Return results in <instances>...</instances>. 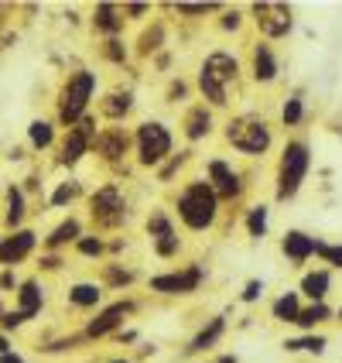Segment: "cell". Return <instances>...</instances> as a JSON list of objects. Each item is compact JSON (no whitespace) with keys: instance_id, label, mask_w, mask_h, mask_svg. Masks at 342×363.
<instances>
[{"instance_id":"6da1fadb","label":"cell","mask_w":342,"mask_h":363,"mask_svg":"<svg viewBox=\"0 0 342 363\" xmlns=\"http://www.w3.org/2000/svg\"><path fill=\"white\" fill-rule=\"evenodd\" d=\"M178 216L188 230H209L220 216V199L205 179L188 182L178 196Z\"/></svg>"},{"instance_id":"7a4b0ae2","label":"cell","mask_w":342,"mask_h":363,"mask_svg":"<svg viewBox=\"0 0 342 363\" xmlns=\"http://www.w3.org/2000/svg\"><path fill=\"white\" fill-rule=\"evenodd\" d=\"M236 76H240L236 59H233L229 52H212L199 69L202 96L212 103V106H226V103H229V86L236 82Z\"/></svg>"},{"instance_id":"3957f363","label":"cell","mask_w":342,"mask_h":363,"mask_svg":"<svg viewBox=\"0 0 342 363\" xmlns=\"http://www.w3.org/2000/svg\"><path fill=\"white\" fill-rule=\"evenodd\" d=\"M226 141L233 144L240 155L257 158V155H263L274 144V134H270V123L263 121V117L243 113V117H233V121L226 123Z\"/></svg>"},{"instance_id":"277c9868","label":"cell","mask_w":342,"mask_h":363,"mask_svg":"<svg viewBox=\"0 0 342 363\" xmlns=\"http://www.w3.org/2000/svg\"><path fill=\"white\" fill-rule=\"evenodd\" d=\"M93 93H96V72H89V69L72 72L59 93V121L65 127L79 123L86 117V106L93 100Z\"/></svg>"},{"instance_id":"5b68a950","label":"cell","mask_w":342,"mask_h":363,"mask_svg":"<svg viewBox=\"0 0 342 363\" xmlns=\"http://www.w3.org/2000/svg\"><path fill=\"white\" fill-rule=\"evenodd\" d=\"M312 168V155H308V144L304 141H287L278 164V199L287 202L302 192V182Z\"/></svg>"},{"instance_id":"8992f818","label":"cell","mask_w":342,"mask_h":363,"mask_svg":"<svg viewBox=\"0 0 342 363\" xmlns=\"http://www.w3.org/2000/svg\"><path fill=\"white\" fill-rule=\"evenodd\" d=\"M171 134H168V127L158 121H147L137 127V158L141 164L147 168H154V164H161L171 158Z\"/></svg>"},{"instance_id":"52a82bcc","label":"cell","mask_w":342,"mask_h":363,"mask_svg":"<svg viewBox=\"0 0 342 363\" xmlns=\"http://www.w3.org/2000/svg\"><path fill=\"white\" fill-rule=\"evenodd\" d=\"M89 213H93V223L103 226V230H113L127 220V199L117 185H103L96 189V196L89 199Z\"/></svg>"},{"instance_id":"ba28073f","label":"cell","mask_w":342,"mask_h":363,"mask_svg":"<svg viewBox=\"0 0 342 363\" xmlns=\"http://www.w3.org/2000/svg\"><path fill=\"white\" fill-rule=\"evenodd\" d=\"M253 21H257L261 35H267V38H287L291 28H295L291 7L287 4H270V0L253 4Z\"/></svg>"},{"instance_id":"9c48e42d","label":"cell","mask_w":342,"mask_h":363,"mask_svg":"<svg viewBox=\"0 0 342 363\" xmlns=\"http://www.w3.org/2000/svg\"><path fill=\"white\" fill-rule=\"evenodd\" d=\"M93 141H96V123H93V117H82L79 123H72V127H69V134H65V141H62L59 162L62 164L82 162V155H89V151H93Z\"/></svg>"},{"instance_id":"30bf717a","label":"cell","mask_w":342,"mask_h":363,"mask_svg":"<svg viewBox=\"0 0 342 363\" xmlns=\"http://www.w3.org/2000/svg\"><path fill=\"white\" fill-rule=\"evenodd\" d=\"M202 278H205V271L192 264V267H185V271H171V274L151 278V291H158V295H192L202 284Z\"/></svg>"},{"instance_id":"8fae6325","label":"cell","mask_w":342,"mask_h":363,"mask_svg":"<svg viewBox=\"0 0 342 363\" xmlns=\"http://www.w3.org/2000/svg\"><path fill=\"white\" fill-rule=\"evenodd\" d=\"M209 185H212V192H216V199H236L243 192V182L240 175L229 168L226 162H209Z\"/></svg>"},{"instance_id":"7c38bea8","label":"cell","mask_w":342,"mask_h":363,"mask_svg":"<svg viewBox=\"0 0 342 363\" xmlns=\"http://www.w3.org/2000/svg\"><path fill=\"white\" fill-rule=\"evenodd\" d=\"M35 243H38V237H35L31 230H14L11 237L0 240V264H7V267L21 264L31 250H35Z\"/></svg>"},{"instance_id":"4fadbf2b","label":"cell","mask_w":342,"mask_h":363,"mask_svg":"<svg viewBox=\"0 0 342 363\" xmlns=\"http://www.w3.org/2000/svg\"><path fill=\"white\" fill-rule=\"evenodd\" d=\"M130 312H134V302H117V305H110V308H103L100 315L86 325V336H89V340H100V336H106V333L120 329L123 319H127Z\"/></svg>"},{"instance_id":"5bb4252c","label":"cell","mask_w":342,"mask_h":363,"mask_svg":"<svg viewBox=\"0 0 342 363\" xmlns=\"http://www.w3.org/2000/svg\"><path fill=\"white\" fill-rule=\"evenodd\" d=\"M93 147L100 151L106 162H120L123 155H127V147H130V134H127L123 127H106V130L96 134Z\"/></svg>"},{"instance_id":"9a60e30c","label":"cell","mask_w":342,"mask_h":363,"mask_svg":"<svg viewBox=\"0 0 342 363\" xmlns=\"http://www.w3.org/2000/svg\"><path fill=\"white\" fill-rule=\"evenodd\" d=\"M281 250L295 264H304L308 257H315L319 240H315V237H308V233H302V230H287V233H284V240H281Z\"/></svg>"},{"instance_id":"2e32d148","label":"cell","mask_w":342,"mask_h":363,"mask_svg":"<svg viewBox=\"0 0 342 363\" xmlns=\"http://www.w3.org/2000/svg\"><path fill=\"white\" fill-rule=\"evenodd\" d=\"M123 11L117 4H96V11H93V28L103 31V35H110V38H117L123 31Z\"/></svg>"},{"instance_id":"e0dca14e","label":"cell","mask_w":342,"mask_h":363,"mask_svg":"<svg viewBox=\"0 0 342 363\" xmlns=\"http://www.w3.org/2000/svg\"><path fill=\"white\" fill-rule=\"evenodd\" d=\"M41 305H45V295H41V284L38 281H24L21 284V291H18V312L21 319L28 323V319H35L41 312Z\"/></svg>"},{"instance_id":"ac0fdd59","label":"cell","mask_w":342,"mask_h":363,"mask_svg":"<svg viewBox=\"0 0 342 363\" xmlns=\"http://www.w3.org/2000/svg\"><path fill=\"white\" fill-rule=\"evenodd\" d=\"M278 59H274V52H270V45H253V79L257 82H274L278 79Z\"/></svg>"},{"instance_id":"d6986e66","label":"cell","mask_w":342,"mask_h":363,"mask_svg":"<svg viewBox=\"0 0 342 363\" xmlns=\"http://www.w3.org/2000/svg\"><path fill=\"white\" fill-rule=\"evenodd\" d=\"M100 110H103L106 121H123V117L134 110V93H130V89L120 93V89H117V93H110V96L100 103Z\"/></svg>"},{"instance_id":"ffe728a7","label":"cell","mask_w":342,"mask_h":363,"mask_svg":"<svg viewBox=\"0 0 342 363\" xmlns=\"http://www.w3.org/2000/svg\"><path fill=\"white\" fill-rule=\"evenodd\" d=\"M209 130H212L209 110H205V106H192V110L185 113V138H188V141H202Z\"/></svg>"},{"instance_id":"44dd1931","label":"cell","mask_w":342,"mask_h":363,"mask_svg":"<svg viewBox=\"0 0 342 363\" xmlns=\"http://www.w3.org/2000/svg\"><path fill=\"white\" fill-rule=\"evenodd\" d=\"M79 237H82V223L79 220H65L52 230V237L45 240V247H48V250H59V247H65V243H76Z\"/></svg>"},{"instance_id":"7402d4cb","label":"cell","mask_w":342,"mask_h":363,"mask_svg":"<svg viewBox=\"0 0 342 363\" xmlns=\"http://www.w3.org/2000/svg\"><path fill=\"white\" fill-rule=\"evenodd\" d=\"M329 284H332V278H329V271H308L302 278V291L312 298V302H325V295H329Z\"/></svg>"},{"instance_id":"603a6c76","label":"cell","mask_w":342,"mask_h":363,"mask_svg":"<svg viewBox=\"0 0 342 363\" xmlns=\"http://www.w3.org/2000/svg\"><path fill=\"white\" fill-rule=\"evenodd\" d=\"M222 333H226V319H222V315H216V319H209V325L202 329L195 340H192V346H188V350H195V353H199V350H209V346H216L222 340Z\"/></svg>"},{"instance_id":"cb8c5ba5","label":"cell","mask_w":342,"mask_h":363,"mask_svg":"<svg viewBox=\"0 0 342 363\" xmlns=\"http://www.w3.org/2000/svg\"><path fill=\"white\" fill-rule=\"evenodd\" d=\"M103 298V291H100V284H89V281H82L76 284L72 291H69V302L76 305V308H96Z\"/></svg>"},{"instance_id":"d4e9b609","label":"cell","mask_w":342,"mask_h":363,"mask_svg":"<svg viewBox=\"0 0 342 363\" xmlns=\"http://www.w3.org/2000/svg\"><path fill=\"white\" fill-rule=\"evenodd\" d=\"M329 319H332V308H329L325 302H312L308 308H302V312H298V319H295V323L302 325V329H315V325L329 323Z\"/></svg>"},{"instance_id":"484cf974","label":"cell","mask_w":342,"mask_h":363,"mask_svg":"<svg viewBox=\"0 0 342 363\" xmlns=\"http://www.w3.org/2000/svg\"><path fill=\"white\" fill-rule=\"evenodd\" d=\"M24 213H28V209H24V192H21L18 185H11V189H7V226L18 230L21 220H24Z\"/></svg>"},{"instance_id":"4316f807","label":"cell","mask_w":342,"mask_h":363,"mask_svg":"<svg viewBox=\"0 0 342 363\" xmlns=\"http://www.w3.org/2000/svg\"><path fill=\"white\" fill-rule=\"evenodd\" d=\"M298 312H302V305H298V291H287V295H281V298L274 302V319H281V323H295V319H298Z\"/></svg>"},{"instance_id":"83f0119b","label":"cell","mask_w":342,"mask_h":363,"mask_svg":"<svg viewBox=\"0 0 342 363\" xmlns=\"http://www.w3.org/2000/svg\"><path fill=\"white\" fill-rule=\"evenodd\" d=\"M28 141L35 144L38 151L52 147V141H55V127H52L48 121H35L31 127H28Z\"/></svg>"},{"instance_id":"f1b7e54d","label":"cell","mask_w":342,"mask_h":363,"mask_svg":"<svg viewBox=\"0 0 342 363\" xmlns=\"http://www.w3.org/2000/svg\"><path fill=\"white\" fill-rule=\"evenodd\" d=\"M284 350L287 353H315V357H322L325 353V336H302V340H287L284 343Z\"/></svg>"},{"instance_id":"f546056e","label":"cell","mask_w":342,"mask_h":363,"mask_svg":"<svg viewBox=\"0 0 342 363\" xmlns=\"http://www.w3.org/2000/svg\"><path fill=\"white\" fill-rule=\"evenodd\" d=\"M147 233H151V240H161V237H171V233H175V226H171V220L158 209V213H151V220H147Z\"/></svg>"},{"instance_id":"4dcf8cb0","label":"cell","mask_w":342,"mask_h":363,"mask_svg":"<svg viewBox=\"0 0 342 363\" xmlns=\"http://www.w3.org/2000/svg\"><path fill=\"white\" fill-rule=\"evenodd\" d=\"M246 230H250V237H253V240H261L263 233H267V206H253V209H250V216H246Z\"/></svg>"},{"instance_id":"1f68e13d","label":"cell","mask_w":342,"mask_h":363,"mask_svg":"<svg viewBox=\"0 0 342 363\" xmlns=\"http://www.w3.org/2000/svg\"><path fill=\"white\" fill-rule=\"evenodd\" d=\"M304 117V106H302V96H291V100L284 103V110H281V121L284 127H298Z\"/></svg>"},{"instance_id":"d6a6232c","label":"cell","mask_w":342,"mask_h":363,"mask_svg":"<svg viewBox=\"0 0 342 363\" xmlns=\"http://www.w3.org/2000/svg\"><path fill=\"white\" fill-rule=\"evenodd\" d=\"M161 41H164V28H161V24H154L151 31H144V35H141V55L158 52V48H161Z\"/></svg>"},{"instance_id":"836d02e7","label":"cell","mask_w":342,"mask_h":363,"mask_svg":"<svg viewBox=\"0 0 342 363\" xmlns=\"http://www.w3.org/2000/svg\"><path fill=\"white\" fill-rule=\"evenodd\" d=\"M175 11H178V14H185V18H202V14L220 11V4H175Z\"/></svg>"},{"instance_id":"e575fe53","label":"cell","mask_w":342,"mask_h":363,"mask_svg":"<svg viewBox=\"0 0 342 363\" xmlns=\"http://www.w3.org/2000/svg\"><path fill=\"white\" fill-rule=\"evenodd\" d=\"M76 247H79V254H86V257H100L103 250H106V243H103L100 237H79Z\"/></svg>"},{"instance_id":"d590c367","label":"cell","mask_w":342,"mask_h":363,"mask_svg":"<svg viewBox=\"0 0 342 363\" xmlns=\"http://www.w3.org/2000/svg\"><path fill=\"white\" fill-rule=\"evenodd\" d=\"M79 196V182H65V185H59V192L52 196V206H65V202H72Z\"/></svg>"},{"instance_id":"8d00e7d4","label":"cell","mask_w":342,"mask_h":363,"mask_svg":"<svg viewBox=\"0 0 342 363\" xmlns=\"http://www.w3.org/2000/svg\"><path fill=\"white\" fill-rule=\"evenodd\" d=\"M322 261H329L332 267H342V247H332V243H322L319 240V250H315Z\"/></svg>"},{"instance_id":"74e56055","label":"cell","mask_w":342,"mask_h":363,"mask_svg":"<svg viewBox=\"0 0 342 363\" xmlns=\"http://www.w3.org/2000/svg\"><path fill=\"white\" fill-rule=\"evenodd\" d=\"M181 240L171 233V237H161V240H154V250H158V257H171V254H178Z\"/></svg>"},{"instance_id":"f35d334b","label":"cell","mask_w":342,"mask_h":363,"mask_svg":"<svg viewBox=\"0 0 342 363\" xmlns=\"http://www.w3.org/2000/svg\"><path fill=\"white\" fill-rule=\"evenodd\" d=\"M106 59H110V62H123V59H127V52H123L120 38H110V41H106Z\"/></svg>"},{"instance_id":"ab89813d","label":"cell","mask_w":342,"mask_h":363,"mask_svg":"<svg viewBox=\"0 0 342 363\" xmlns=\"http://www.w3.org/2000/svg\"><path fill=\"white\" fill-rule=\"evenodd\" d=\"M106 281L110 284H130L134 274H130V271H117V267H106Z\"/></svg>"},{"instance_id":"60d3db41","label":"cell","mask_w":342,"mask_h":363,"mask_svg":"<svg viewBox=\"0 0 342 363\" xmlns=\"http://www.w3.org/2000/svg\"><path fill=\"white\" fill-rule=\"evenodd\" d=\"M222 28H226V31H236V28H240L243 24V14L240 11H226V14H222V21H220Z\"/></svg>"},{"instance_id":"b9f144b4","label":"cell","mask_w":342,"mask_h":363,"mask_svg":"<svg viewBox=\"0 0 342 363\" xmlns=\"http://www.w3.org/2000/svg\"><path fill=\"white\" fill-rule=\"evenodd\" d=\"M263 295V281H246V291H243V302H257Z\"/></svg>"},{"instance_id":"7bdbcfd3","label":"cell","mask_w":342,"mask_h":363,"mask_svg":"<svg viewBox=\"0 0 342 363\" xmlns=\"http://www.w3.org/2000/svg\"><path fill=\"white\" fill-rule=\"evenodd\" d=\"M181 162H185V155H178V158H171V162L164 164V168H161V182H168V179H171V175H175V172H178V168H181Z\"/></svg>"},{"instance_id":"ee69618b","label":"cell","mask_w":342,"mask_h":363,"mask_svg":"<svg viewBox=\"0 0 342 363\" xmlns=\"http://www.w3.org/2000/svg\"><path fill=\"white\" fill-rule=\"evenodd\" d=\"M120 11H123V14H130V18H144L151 7H147V4H123Z\"/></svg>"},{"instance_id":"f6af8a7d","label":"cell","mask_w":342,"mask_h":363,"mask_svg":"<svg viewBox=\"0 0 342 363\" xmlns=\"http://www.w3.org/2000/svg\"><path fill=\"white\" fill-rule=\"evenodd\" d=\"M185 96V82H171V89H168V100H178Z\"/></svg>"},{"instance_id":"bcb514c9","label":"cell","mask_w":342,"mask_h":363,"mask_svg":"<svg viewBox=\"0 0 342 363\" xmlns=\"http://www.w3.org/2000/svg\"><path fill=\"white\" fill-rule=\"evenodd\" d=\"M0 363H24V360H21L14 350H7V353H0Z\"/></svg>"},{"instance_id":"7dc6e473","label":"cell","mask_w":342,"mask_h":363,"mask_svg":"<svg viewBox=\"0 0 342 363\" xmlns=\"http://www.w3.org/2000/svg\"><path fill=\"white\" fill-rule=\"evenodd\" d=\"M14 284H18V278H14V274H11V271H7V274H4V278H0V288H14Z\"/></svg>"},{"instance_id":"c3c4849f","label":"cell","mask_w":342,"mask_h":363,"mask_svg":"<svg viewBox=\"0 0 342 363\" xmlns=\"http://www.w3.org/2000/svg\"><path fill=\"white\" fill-rule=\"evenodd\" d=\"M59 257H45V261H41V267H48V271H55V267H59Z\"/></svg>"},{"instance_id":"681fc988","label":"cell","mask_w":342,"mask_h":363,"mask_svg":"<svg viewBox=\"0 0 342 363\" xmlns=\"http://www.w3.org/2000/svg\"><path fill=\"white\" fill-rule=\"evenodd\" d=\"M7 350H11V340H7V336L0 333V353H7Z\"/></svg>"},{"instance_id":"f907efd6","label":"cell","mask_w":342,"mask_h":363,"mask_svg":"<svg viewBox=\"0 0 342 363\" xmlns=\"http://www.w3.org/2000/svg\"><path fill=\"white\" fill-rule=\"evenodd\" d=\"M220 363H236V357H222Z\"/></svg>"},{"instance_id":"816d5d0a","label":"cell","mask_w":342,"mask_h":363,"mask_svg":"<svg viewBox=\"0 0 342 363\" xmlns=\"http://www.w3.org/2000/svg\"><path fill=\"white\" fill-rule=\"evenodd\" d=\"M0 319H4V305H0Z\"/></svg>"},{"instance_id":"f5cc1de1","label":"cell","mask_w":342,"mask_h":363,"mask_svg":"<svg viewBox=\"0 0 342 363\" xmlns=\"http://www.w3.org/2000/svg\"><path fill=\"white\" fill-rule=\"evenodd\" d=\"M113 363H127V360H113Z\"/></svg>"},{"instance_id":"db71d44e","label":"cell","mask_w":342,"mask_h":363,"mask_svg":"<svg viewBox=\"0 0 342 363\" xmlns=\"http://www.w3.org/2000/svg\"><path fill=\"white\" fill-rule=\"evenodd\" d=\"M339 319H342V308H339Z\"/></svg>"}]
</instances>
